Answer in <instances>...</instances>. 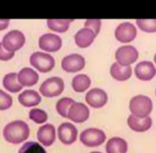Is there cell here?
<instances>
[{
  "instance_id": "cell-19",
  "label": "cell",
  "mask_w": 156,
  "mask_h": 153,
  "mask_svg": "<svg viewBox=\"0 0 156 153\" xmlns=\"http://www.w3.org/2000/svg\"><path fill=\"white\" fill-rule=\"evenodd\" d=\"M127 126L135 132H146L152 126V118L150 116L146 118H138L134 115H129L127 118Z\"/></svg>"
},
{
  "instance_id": "cell-16",
  "label": "cell",
  "mask_w": 156,
  "mask_h": 153,
  "mask_svg": "<svg viewBox=\"0 0 156 153\" xmlns=\"http://www.w3.org/2000/svg\"><path fill=\"white\" fill-rule=\"evenodd\" d=\"M17 76H18V81L23 86L30 87L35 85L38 82V73L35 69L31 68V67H23V69L17 73Z\"/></svg>"
},
{
  "instance_id": "cell-34",
  "label": "cell",
  "mask_w": 156,
  "mask_h": 153,
  "mask_svg": "<svg viewBox=\"0 0 156 153\" xmlns=\"http://www.w3.org/2000/svg\"><path fill=\"white\" fill-rule=\"evenodd\" d=\"M90 153H101V152H99V151H94V152H90Z\"/></svg>"
},
{
  "instance_id": "cell-26",
  "label": "cell",
  "mask_w": 156,
  "mask_h": 153,
  "mask_svg": "<svg viewBox=\"0 0 156 153\" xmlns=\"http://www.w3.org/2000/svg\"><path fill=\"white\" fill-rule=\"evenodd\" d=\"M17 153H47L43 145L36 141H27L20 147Z\"/></svg>"
},
{
  "instance_id": "cell-22",
  "label": "cell",
  "mask_w": 156,
  "mask_h": 153,
  "mask_svg": "<svg viewBox=\"0 0 156 153\" xmlns=\"http://www.w3.org/2000/svg\"><path fill=\"white\" fill-rule=\"evenodd\" d=\"M111 76L117 81H126L132 76V68L131 66H122L118 64L117 62L114 63L111 66Z\"/></svg>"
},
{
  "instance_id": "cell-18",
  "label": "cell",
  "mask_w": 156,
  "mask_h": 153,
  "mask_svg": "<svg viewBox=\"0 0 156 153\" xmlns=\"http://www.w3.org/2000/svg\"><path fill=\"white\" fill-rule=\"evenodd\" d=\"M96 33L89 28H82L80 29L74 35V41L76 45L80 48H87L94 43V38H96Z\"/></svg>"
},
{
  "instance_id": "cell-30",
  "label": "cell",
  "mask_w": 156,
  "mask_h": 153,
  "mask_svg": "<svg viewBox=\"0 0 156 153\" xmlns=\"http://www.w3.org/2000/svg\"><path fill=\"white\" fill-rule=\"evenodd\" d=\"M84 25L86 28H89V29L93 30L94 33H96V35H98L99 32H100V29H101L100 19H87Z\"/></svg>"
},
{
  "instance_id": "cell-28",
  "label": "cell",
  "mask_w": 156,
  "mask_h": 153,
  "mask_svg": "<svg viewBox=\"0 0 156 153\" xmlns=\"http://www.w3.org/2000/svg\"><path fill=\"white\" fill-rule=\"evenodd\" d=\"M136 25L140 30L148 33L156 32V19H137Z\"/></svg>"
},
{
  "instance_id": "cell-27",
  "label": "cell",
  "mask_w": 156,
  "mask_h": 153,
  "mask_svg": "<svg viewBox=\"0 0 156 153\" xmlns=\"http://www.w3.org/2000/svg\"><path fill=\"white\" fill-rule=\"evenodd\" d=\"M29 118L35 123H45L48 119V114L46 111L41 109H32L29 112Z\"/></svg>"
},
{
  "instance_id": "cell-25",
  "label": "cell",
  "mask_w": 156,
  "mask_h": 153,
  "mask_svg": "<svg viewBox=\"0 0 156 153\" xmlns=\"http://www.w3.org/2000/svg\"><path fill=\"white\" fill-rule=\"evenodd\" d=\"M74 100L72 98L69 97H64L62 99H60L56 102V112L58 113V115H61L64 118H68V111H69L70 106L74 103Z\"/></svg>"
},
{
  "instance_id": "cell-5",
  "label": "cell",
  "mask_w": 156,
  "mask_h": 153,
  "mask_svg": "<svg viewBox=\"0 0 156 153\" xmlns=\"http://www.w3.org/2000/svg\"><path fill=\"white\" fill-rule=\"evenodd\" d=\"M106 139L104 131L97 128H88L80 134V141L86 147H98Z\"/></svg>"
},
{
  "instance_id": "cell-35",
  "label": "cell",
  "mask_w": 156,
  "mask_h": 153,
  "mask_svg": "<svg viewBox=\"0 0 156 153\" xmlns=\"http://www.w3.org/2000/svg\"><path fill=\"white\" fill-rule=\"evenodd\" d=\"M155 94H156V91H155Z\"/></svg>"
},
{
  "instance_id": "cell-11",
  "label": "cell",
  "mask_w": 156,
  "mask_h": 153,
  "mask_svg": "<svg viewBox=\"0 0 156 153\" xmlns=\"http://www.w3.org/2000/svg\"><path fill=\"white\" fill-rule=\"evenodd\" d=\"M107 100H108L107 94L101 88H93L87 91L85 95V101L94 109L103 108L107 103Z\"/></svg>"
},
{
  "instance_id": "cell-9",
  "label": "cell",
  "mask_w": 156,
  "mask_h": 153,
  "mask_svg": "<svg viewBox=\"0 0 156 153\" xmlns=\"http://www.w3.org/2000/svg\"><path fill=\"white\" fill-rule=\"evenodd\" d=\"M61 65L66 73H78L85 67V59L79 53H71L63 59Z\"/></svg>"
},
{
  "instance_id": "cell-12",
  "label": "cell",
  "mask_w": 156,
  "mask_h": 153,
  "mask_svg": "<svg viewBox=\"0 0 156 153\" xmlns=\"http://www.w3.org/2000/svg\"><path fill=\"white\" fill-rule=\"evenodd\" d=\"M89 117V109L86 104L81 103V102H74L70 106L68 111V119L76 123H82L86 121Z\"/></svg>"
},
{
  "instance_id": "cell-33",
  "label": "cell",
  "mask_w": 156,
  "mask_h": 153,
  "mask_svg": "<svg viewBox=\"0 0 156 153\" xmlns=\"http://www.w3.org/2000/svg\"><path fill=\"white\" fill-rule=\"evenodd\" d=\"M154 62H155V64H156V54L154 55Z\"/></svg>"
},
{
  "instance_id": "cell-1",
  "label": "cell",
  "mask_w": 156,
  "mask_h": 153,
  "mask_svg": "<svg viewBox=\"0 0 156 153\" xmlns=\"http://www.w3.org/2000/svg\"><path fill=\"white\" fill-rule=\"evenodd\" d=\"M30 136V128L23 120H14L3 128V137L8 143L19 145Z\"/></svg>"
},
{
  "instance_id": "cell-2",
  "label": "cell",
  "mask_w": 156,
  "mask_h": 153,
  "mask_svg": "<svg viewBox=\"0 0 156 153\" xmlns=\"http://www.w3.org/2000/svg\"><path fill=\"white\" fill-rule=\"evenodd\" d=\"M153 110V102L148 96L138 95L135 96L129 101V111L132 115L138 118L149 117Z\"/></svg>"
},
{
  "instance_id": "cell-4",
  "label": "cell",
  "mask_w": 156,
  "mask_h": 153,
  "mask_svg": "<svg viewBox=\"0 0 156 153\" xmlns=\"http://www.w3.org/2000/svg\"><path fill=\"white\" fill-rule=\"evenodd\" d=\"M65 84L64 80L60 76H51L49 79H46L41 83L39 87V94L44 97L47 98H53L58 97L64 91Z\"/></svg>"
},
{
  "instance_id": "cell-10",
  "label": "cell",
  "mask_w": 156,
  "mask_h": 153,
  "mask_svg": "<svg viewBox=\"0 0 156 153\" xmlns=\"http://www.w3.org/2000/svg\"><path fill=\"white\" fill-rule=\"evenodd\" d=\"M58 137L64 145H72L78 138V129L70 122H63L58 128Z\"/></svg>"
},
{
  "instance_id": "cell-23",
  "label": "cell",
  "mask_w": 156,
  "mask_h": 153,
  "mask_svg": "<svg viewBox=\"0 0 156 153\" xmlns=\"http://www.w3.org/2000/svg\"><path fill=\"white\" fill-rule=\"evenodd\" d=\"M91 84V80L87 75L84 73H80V75H76L73 76L71 81V86L72 89L76 93H84L87 89L89 88Z\"/></svg>"
},
{
  "instance_id": "cell-14",
  "label": "cell",
  "mask_w": 156,
  "mask_h": 153,
  "mask_svg": "<svg viewBox=\"0 0 156 153\" xmlns=\"http://www.w3.org/2000/svg\"><path fill=\"white\" fill-rule=\"evenodd\" d=\"M37 139L41 145L45 146V147H50L53 145L56 138V130L54 128L53 124L51 123H46L41 126L37 131Z\"/></svg>"
},
{
  "instance_id": "cell-6",
  "label": "cell",
  "mask_w": 156,
  "mask_h": 153,
  "mask_svg": "<svg viewBox=\"0 0 156 153\" xmlns=\"http://www.w3.org/2000/svg\"><path fill=\"white\" fill-rule=\"evenodd\" d=\"M1 43L8 51L15 53L25 46L26 36L20 30H12L3 36Z\"/></svg>"
},
{
  "instance_id": "cell-3",
  "label": "cell",
  "mask_w": 156,
  "mask_h": 153,
  "mask_svg": "<svg viewBox=\"0 0 156 153\" xmlns=\"http://www.w3.org/2000/svg\"><path fill=\"white\" fill-rule=\"evenodd\" d=\"M29 62L32 68H35L41 73H46L51 71L55 66V60L50 53L44 51L33 52L30 55Z\"/></svg>"
},
{
  "instance_id": "cell-7",
  "label": "cell",
  "mask_w": 156,
  "mask_h": 153,
  "mask_svg": "<svg viewBox=\"0 0 156 153\" xmlns=\"http://www.w3.org/2000/svg\"><path fill=\"white\" fill-rule=\"evenodd\" d=\"M63 41L60 35L53 33H45L39 36L38 38V47L41 51L47 52H56L62 48Z\"/></svg>"
},
{
  "instance_id": "cell-21",
  "label": "cell",
  "mask_w": 156,
  "mask_h": 153,
  "mask_svg": "<svg viewBox=\"0 0 156 153\" xmlns=\"http://www.w3.org/2000/svg\"><path fill=\"white\" fill-rule=\"evenodd\" d=\"M106 153H126L127 143L121 137H113L108 139L105 146Z\"/></svg>"
},
{
  "instance_id": "cell-32",
  "label": "cell",
  "mask_w": 156,
  "mask_h": 153,
  "mask_svg": "<svg viewBox=\"0 0 156 153\" xmlns=\"http://www.w3.org/2000/svg\"><path fill=\"white\" fill-rule=\"evenodd\" d=\"M9 25H10V19H0V31L8 29Z\"/></svg>"
},
{
  "instance_id": "cell-17",
  "label": "cell",
  "mask_w": 156,
  "mask_h": 153,
  "mask_svg": "<svg viewBox=\"0 0 156 153\" xmlns=\"http://www.w3.org/2000/svg\"><path fill=\"white\" fill-rule=\"evenodd\" d=\"M18 101L25 108H33L41 102V95L33 89H26L19 94Z\"/></svg>"
},
{
  "instance_id": "cell-24",
  "label": "cell",
  "mask_w": 156,
  "mask_h": 153,
  "mask_svg": "<svg viewBox=\"0 0 156 153\" xmlns=\"http://www.w3.org/2000/svg\"><path fill=\"white\" fill-rule=\"evenodd\" d=\"M72 19H48L47 27L56 33H64L70 27Z\"/></svg>"
},
{
  "instance_id": "cell-20",
  "label": "cell",
  "mask_w": 156,
  "mask_h": 153,
  "mask_svg": "<svg viewBox=\"0 0 156 153\" xmlns=\"http://www.w3.org/2000/svg\"><path fill=\"white\" fill-rule=\"evenodd\" d=\"M2 85L9 91V93H19L23 89V85L19 83L18 76L16 73H9L3 76L2 80Z\"/></svg>"
},
{
  "instance_id": "cell-31",
  "label": "cell",
  "mask_w": 156,
  "mask_h": 153,
  "mask_svg": "<svg viewBox=\"0 0 156 153\" xmlns=\"http://www.w3.org/2000/svg\"><path fill=\"white\" fill-rule=\"evenodd\" d=\"M15 53L14 52H10L3 47L2 43H0V61H3V62H6V61H10L14 58Z\"/></svg>"
},
{
  "instance_id": "cell-29",
  "label": "cell",
  "mask_w": 156,
  "mask_h": 153,
  "mask_svg": "<svg viewBox=\"0 0 156 153\" xmlns=\"http://www.w3.org/2000/svg\"><path fill=\"white\" fill-rule=\"evenodd\" d=\"M13 104V98L10 94L0 89V111H5L10 109Z\"/></svg>"
},
{
  "instance_id": "cell-15",
  "label": "cell",
  "mask_w": 156,
  "mask_h": 153,
  "mask_svg": "<svg viewBox=\"0 0 156 153\" xmlns=\"http://www.w3.org/2000/svg\"><path fill=\"white\" fill-rule=\"evenodd\" d=\"M135 75L141 81H150L156 75V68L150 61H142L136 65Z\"/></svg>"
},
{
  "instance_id": "cell-13",
  "label": "cell",
  "mask_w": 156,
  "mask_h": 153,
  "mask_svg": "<svg viewBox=\"0 0 156 153\" xmlns=\"http://www.w3.org/2000/svg\"><path fill=\"white\" fill-rule=\"evenodd\" d=\"M137 35V29L131 23H122L116 28L115 36L121 43H131Z\"/></svg>"
},
{
  "instance_id": "cell-8",
  "label": "cell",
  "mask_w": 156,
  "mask_h": 153,
  "mask_svg": "<svg viewBox=\"0 0 156 153\" xmlns=\"http://www.w3.org/2000/svg\"><path fill=\"white\" fill-rule=\"evenodd\" d=\"M138 50L134 46L125 45L122 47H119L115 53V58L117 60V63L122 66H129L131 64L135 63L138 60Z\"/></svg>"
}]
</instances>
